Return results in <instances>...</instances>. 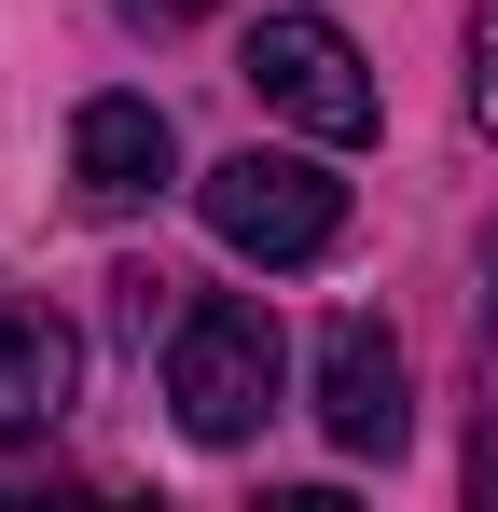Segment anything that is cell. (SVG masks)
Segmentation results:
<instances>
[{
    "mask_svg": "<svg viewBox=\"0 0 498 512\" xmlns=\"http://www.w3.org/2000/svg\"><path fill=\"white\" fill-rule=\"evenodd\" d=\"M70 374H83V346L56 333V319H28V333L0 346V443H14V429H56V416H70Z\"/></svg>",
    "mask_w": 498,
    "mask_h": 512,
    "instance_id": "8992f818",
    "label": "cell"
},
{
    "mask_svg": "<svg viewBox=\"0 0 498 512\" xmlns=\"http://www.w3.org/2000/svg\"><path fill=\"white\" fill-rule=\"evenodd\" d=\"M277 374H291V346H277V319H263L249 291H194V305H180V333H166V402H180L194 443H263Z\"/></svg>",
    "mask_w": 498,
    "mask_h": 512,
    "instance_id": "6da1fadb",
    "label": "cell"
},
{
    "mask_svg": "<svg viewBox=\"0 0 498 512\" xmlns=\"http://www.w3.org/2000/svg\"><path fill=\"white\" fill-rule=\"evenodd\" d=\"M14 333H28V305H0V346H14Z\"/></svg>",
    "mask_w": 498,
    "mask_h": 512,
    "instance_id": "9c48e42d",
    "label": "cell"
},
{
    "mask_svg": "<svg viewBox=\"0 0 498 512\" xmlns=\"http://www.w3.org/2000/svg\"><path fill=\"white\" fill-rule=\"evenodd\" d=\"M194 208H208V236L236 263H319L346 236V180L305 167V153H222L194 180Z\"/></svg>",
    "mask_w": 498,
    "mask_h": 512,
    "instance_id": "7a4b0ae2",
    "label": "cell"
},
{
    "mask_svg": "<svg viewBox=\"0 0 498 512\" xmlns=\"http://www.w3.org/2000/svg\"><path fill=\"white\" fill-rule=\"evenodd\" d=\"M319 429L346 443V457H402L415 388H402V346H388V319H332V333H319Z\"/></svg>",
    "mask_w": 498,
    "mask_h": 512,
    "instance_id": "277c9868",
    "label": "cell"
},
{
    "mask_svg": "<svg viewBox=\"0 0 498 512\" xmlns=\"http://www.w3.org/2000/svg\"><path fill=\"white\" fill-rule=\"evenodd\" d=\"M125 14H139V28H194L208 0H125Z\"/></svg>",
    "mask_w": 498,
    "mask_h": 512,
    "instance_id": "ba28073f",
    "label": "cell"
},
{
    "mask_svg": "<svg viewBox=\"0 0 498 512\" xmlns=\"http://www.w3.org/2000/svg\"><path fill=\"white\" fill-rule=\"evenodd\" d=\"M471 125L498 139V0H471Z\"/></svg>",
    "mask_w": 498,
    "mask_h": 512,
    "instance_id": "52a82bcc",
    "label": "cell"
},
{
    "mask_svg": "<svg viewBox=\"0 0 498 512\" xmlns=\"http://www.w3.org/2000/svg\"><path fill=\"white\" fill-rule=\"evenodd\" d=\"M236 84L277 125H305V139H374V70H360V42L332 14H263L249 56H236Z\"/></svg>",
    "mask_w": 498,
    "mask_h": 512,
    "instance_id": "3957f363",
    "label": "cell"
},
{
    "mask_svg": "<svg viewBox=\"0 0 498 512\" xmlns=\"http://www.w3.org/2000/svg\"><path fill=\"white\" fill-rule=\"evenodd\" d=\"M166 167H180V139H166V111H153V97H83V111H70V194L97 208V222L153 208Z\"/></svg>",
    "mask_w": 498,
    "mask_h": 512,
    "instance_id": "5b68a950",
    "label": "cell"
}]
</instances>
